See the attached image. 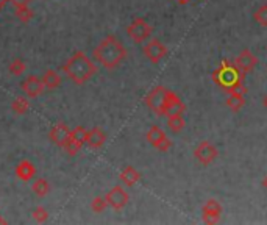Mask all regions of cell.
<instances>
[{"label":"cell","instance_id":"cell-31","mask_svg":"<svg viewBox=\"0 0 267 225\" xmlns=\"http://www.w3.org/2000/svg\"><path fill=\"white\" fill-rule=\"evenodd\" d=\"M177 2H178V4H181V5H184V4L189 2V0H177Z\"/></svg>","mask_w":267,"mask_h":225},{"label":"cell","instance_id":"cell-25","mask_svg":"<svg viewBox=\"0 0 267 225\" xmlns=\"http://www.w3.org/2000/svg\"><path fill=\"white\" fill-rule=\"evenodd\" d=\"M253 21L259 24L261 27H267V5H261L253 13Z\"/></svg>","mask_w":267,"mask_h":225},{"label":"cell","instance_id":"cell-9","mask_svg":"<svg viewBox=\"0 0 267 225\" xmlns=\"http://www.w3.org/2000/svg\"><path fill=\"white\" fill-rule=\"evenodd\" d=\"M144 57L153 63V64H158L166 55H167V47L160 41V39H150L149 44L144 45Z\"/></svg>","mask_w":267,"mask_h":225},{"label":"cell","instance_id":"cell-6","mask_svg":"<svg viewBox=\"0 0 267 225\" xmlns=\"http://www.w3.org/2000/svg\"><path fill=\"white\" fill-rule=\"evenodd\" d=\"M219 156V150L210 141H202L198 146L194 149V158L202 166H210L213 164Z\"/></svg>","mask_w":267,"mask_h":225},{"label":"cell","instance_id":"cell-16","mask_svg":"<svg viewBox=\"0 0 267 225\" xmlns=\"http://www.w3.org/2000/svg\"><path fill=\"white\" fill-rule=\"evenodd\" d=\"M119 179H120V182H122L125 186L131 188V186H135V185L141 180V172H139L136 167H133V166H127V167L122 169V172H120V175H119Z\"/></svg>","mask_w":267,"mask_h":225},{"label":"cell","instance_id":"cell-18","mask_svg":"<svg viewBox=\"0 0 267 225\" xmlns=\"http://www.w3.org/2000/svg\"><path fill=\"white\" fill-rule=\"evenodd\" d=\"M245 105V97L242 91H234L228 94L227 99V106L233 111V112H239Z\"/></svg>","mask_w":267,"mask_h":225},{"label":"cell","instance_id":"cell-4","mask_svg":"<svg viewBox=\"0 0 267 225\" xmlns=\"http://www.w3.org/2000/svg\"><path fill=\"white\" fill-rule=\"evenodd\" d=\"M213 80L217 86H221L228 94L234 92V91L245 92L244 75L238 71L236 66H234V63L231 64L228 61H224L221 66L213 72Z\"/></svg>","mask_w":267,"mask_h":225},{"label":"cell","instance_id":"cell-30","mask_svg":"<svg viewBox=\"0 0 267 225\" xmlns=\"http://www.w3.org/2000/svg\"><path fill=\"white\" fill-rule=\"evenodd\" d=\"M8 2H7V0H0V11H2L4 10V7L7 5Z\"/></svg>","mask_w":267,"mask_h":225},{"label":"cell","instance_id":"cell-8","mask_svg":"<svg viewBox=\"0 0 267 225\" xmlns=\"http://www.w3.org/2000/svg\"><path fill=\"white\" fill-rule=\"evenodd\" d=\"M105 199L108 202V206H111L116 211H120L130 202V194L122 186H114L106 192Z\"/></svg>","mask_w":267,"mask_h":225},{"label":"cell","instance_id":"cell-32","mask_svg":"<svg viewBox=\"0 0 267 225\" xmlns=\"http://www.w3.org/2000/svg\"><path fill=\"white\" fill-rule=\"evenodd\" d=\"M0 223H4V225H5V223H7V220H5V219H4V217H2V216H0Z\"/></svg>","mask_w":267,"mask_h":225},{"label":"cell","instance_id":"cell-13","mask_svg":"<svg viewBox=\"0 0 267 225\" xmlns=\"http://www.w3.org/2000/svg\"><path fill=\"white\" fill-rule=\"evenodd\" d=\"M203 213V220L207 223H216L222 216V205L214 199H210L202 208Z\"/></svg>","mask_w":267,"mask_h":225},{"label":"cell","instance_id":"cell-12","mask_svg":"<svg viewBox=\"0 0 267 225\" xmlns=\"http://www.w3.org/2000/svg\"><path fill=\"white\" fill-rule=\"evenodd\" d=\"M49 138L53 144H56L58 147L61 149H64L66 146V142L69 141L71 138V128L64 124V122H61V124H56L52 127V130L49 133Z\"/></svg>","mask_w":267,"mask_h":225},{"label":"cell","instance_id":"cell-28","mask_svg":"<svg viewBox=\"0 0 267 225\" xmlns=\"http://www.w3.org/2000/svg\"><path fill=\"white\" fill-rule=\"evenodd\" d=\"M33 219L39 223H44V222H47V219H49V211H47L44 206H38L33 211Z\"/></svg>","mask_w":267,"mask_h":225},{"label":"cell","instance_id":"cell-1","mask_svg":"<svg viewBox=\"0 0 267 225\" xmlns=\"http://www.w3.org/2000/svg\"><path fill=\"white\" fill-rule=\"evenodd\" d=\"M144 102L147 108L153 111L156 116H169L177 111L184 112V103L181 102V99L166 86H155L146 95Z\"/></svg>","mask_w":267,"mask_h":225},{"label":"cell","instance_id":"cell-27","mask_svg":"<svg viewBox=\"0 0 267 225\" xmlns=\"http://www.w3.org/2000/svg\"><path fill=\"white\" fill-rule=\"evenodd\" d=\"M86 135H88V130L85 127H75L74 130H71V136L83 144H86Z\"/></svg>","mask_w":267,"mask_h":225},{"label":"cell","instance_id":"cell-26","mask_svg":"<svg viewBox=\"0 0 267 225\" xmlns=\"http://www.w3.org/2000/svg\"><path fill=\"white\" fill-rule=\"evenodd\" d=\"M106 206H108V202L105 197H94L92 202H91V210L94 213H103L106 210Z\"/></svg>","mask_w":267,"mask_h":225},{"label":"cell","instance_id":"cell-14","mask_svg":"<svg viewBox=\"0 0 267 225\" xmlns=\"http://www.w3.org/2000/svg\"><path fill=\"white\" fill-rule=\"evenodd\" d=\"M106 142V133L102 130L99 127H94L91 130H88V135H86V144L89 149H94L97 150L100 147H103V144Z\"/></svg>","mask_w":267,"mask_h":225},{"label":"cell","instance_id":"cell-24","mask_svg":"<svg viewBox=\"0 0 267 225\" xmlns=\"http://www.w3.org/2000/svg\"><path fill=\"white\" fill-rule=\"evenodd\" d=\"M85 146L83 142H80V141H77L75 138H69V141L66 142V146H64V150L68 152V155H71V156H75L78 152L82 150V147Z\"/></svg>","mask_w":267,"mask_h":225},{"label":"cell","instance_id":"cell-11","mask_svg":"<svg viewBox=\"0 0 267 225\" xmlns=\"http://www.w3.org/2000/svg\"><path fill=\"white\" fill-rule=\"evenodd\" d=\"M21 88H22V91L25 92L27 97H30V99L39 97V95L45 91V86H44V83H42V78L35 77V75L27 77L24 82H22Z\"/></svg>","mask_w":267,"mask_h":225},{"label":"cell","instance_id":"cell-3","mask_svg":"<svg viewBox=\"0 0 267 225\" xmlns=\"http://www.w3.org/2000/svg\"><path fill=\"white\" fill-rule=\"evenodd\" d=\"M61 69L69 77L71 82H74L78 86L85 85L97 74V66L82 50L75 52L64 64H62Z\"/></svg>","mask_w":267,"mask_h":225},{"label":"cell","instance_id":"cell-21","mask_svg":"<svg viewBox=\"0 0 267 225\" xmlns=\"http://www.w3.org/2000/svg\"><path fill=\"white\" fill-rule=\"evenodd\" d=\"M11 109L13 112H16L18 116L21 115H25V112L30 109V102L27 97H16L11 103Z\"/></svg>","mask_w":267,"mask_h":225},{"label":"cell","instance_id":"cell-23","mask_svg":"<svg viewBox=\"0 0 267 225\" xmlns=\"http://www.w3.org/2000/svg\"><path fill=\"white\" fill-rule=\"evenodd\" d=\"M33 16H35L33 10H31L30 7H18L16 8V18L24 24L30 22L31 19H33Z\"/></svg>","mask_w":267,"mask_h":225},{"label":"cell","instance_id":"cell-29","mask_svg":"<svg viewBox=\"0 0 267 225\" xmlns=\"http://www.w3.org/2000/svg\"><path fill=\"white\" fill-rule=\"evenodd\" d=\"M7 2H11L16 8H18V7H28L31 4V0H7Z\"/></svg>","mask_w":267,"mask_h":225},{"label":"cell","instance_id":"cell-19","mask_svg":"<svg viewBox=\"0 0 267 225\" xmlns=\"http://www.w3.org/2000/svg\"><path fill=\"white\" fill-rule=\"evenodd\" d=\"M42 83H44L45 89H56L61 85V77L56 71L49 69L42 75Z\"/></svg>","mask_w":267,"mask_h":225},{"label":"cell","instance_id":"cell-2","mask_svg":"<svg viewBox=\"0 0 267 225\" xmlns=\"http://www.w3.org/2000/svg\"><path fill=\"white\" fill-rule=\"evenodd\" d=\"M92 57L100 66L111 71L116 69L127 58V49H125V45L114 35H109L105 39H102V42L94 49Z\"/></svg>","mask_w":267,"mask_h":225},{"label":"cell","instance_id":"cell-20","mask_svg":"<svg viewBox=\"0 0 267 225\" xmlns=\"http://www.w3.org/2000/svg\"><path fill=\"white\" fill-rule=\"evenodd\" d=\"M31 189H33V192L38 197H45L50 192V183L45 179H36L33 185H31Z\"/></svg>","mask_w":267,"mask_h":225},{"label":"cell","instance_id":"cell-5","mask_svg":"<svg viewBox=\"0 0 267 225\" xmlns=\"http://www.w3.org/2000/svg\"><path fill=\"white\" fill-rule=\"evenodd\" d=\"M152 31H153L152 25L143 18L133 19V22L127 27V35L136 44H141V42L147 41L152 36Z\"/></svg>","mask_w":267,"mask_h":225},{"label":"cell","instance_id":"cell-10","mask_svg":"<svg viewBox=\"0 0 267 225\" xmlns=\"http://www.w3.org/2000/svg\"><path fill=\"white\" fill-rule=\"evenodd\" d=\"M258 64V58L247 49H244L236 58H234V66L238 68V71L242 74V75H247L252 72Z\"/></svg>","mask_w":267,"mask_h":225},{"label":"cell","instance_id":"cell-17","mask_svg":"<svg viewBox=\"0 0 267 225\" xmlns=\"http://www.w3.org/2000/svg\"><path fill=\"white\" fill-rule=\"evenodd\" d=\"M186 125L184 116H183V111H177V112H172V115L167 116V127L172 133H180Z\"/></svg>","mask_w":267,"mask_h":225},{"label":"cell","instance_id":"cell-15","mask_svg":"<svg viewBox=\"0 0 267 225\" xmlns=\"http://www.w3.org/2000/svg\"><path fill=\"white\" fill-rule=\"evenodd\" d=\"M14 174H16V177H18L19 180L30 182L36 175V167H35L33 163L30 161V159H24V161H21L18 166H16Z\"/></svg>","mask_w":267,"mask_h":225},{"label":"cell","instance_id":"cell-7","mask_svg":"<svg viewBox=\"0 0 267 225\" xmlns=\"http://www.w3.org/2000/svg\"><path fill=\"white\" fill-rule=\"evenodd\" d=\"M147 141L152 147H155L156 150H160V152H167L170 147H172V142L170 139L167 138V135L164 133V130L161 127L158 125H152L149 128V132L146 135Z\"/></svg>","mask_w":267,"mask_h":225},{"label":"cell","instance_id":"cell-22","mask_svg":"<svg viewBox=\"0 0 267 225\" xmlns=\"http://www.w3.org/2000/svg\"><path fill=\"white\" fill-rule=\"evenodd\" d=\"M25 69H27V66H25V61H24V60H21V58H14V60L10 63V66H8L10 74H13V75H16V77L22 75V74L25 72Z\"/></svg>","mask_w":267,"mask_h":225}]
</instances>
